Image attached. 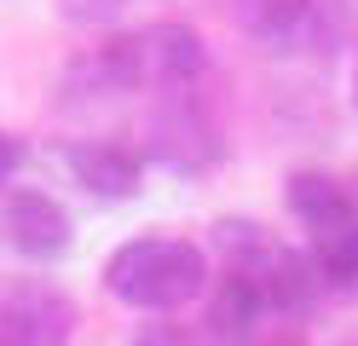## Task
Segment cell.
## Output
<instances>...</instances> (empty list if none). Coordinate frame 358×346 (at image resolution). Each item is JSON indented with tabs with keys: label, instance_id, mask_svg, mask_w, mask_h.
Segmentation results:
<instances>
[{
	"label": "cell",
	"instance_id": "cell-1",
	"mask_svg": "<svg viewBox=\"0 0 358 346\" xmlns=\"http://www.w3.org/2000/svg\"><path fill=\"white\" fill-rule=\"evenodd\" d=\"M104 289L133 312L168 317L208 294V254L191 237H133L104 260Z\"/></svg>",
	"mask_w": 358,
	"mask_h": 346
},
{
	"label": "cell",
	"instance_id": "cell-15",
	"mask_svg": "<svg viewBox=\"0 0 358 346\" xmlns=\"http://www.w3.org/2000/svg\"><path fill=\"white\" fill-rule=\"evenodd\" d=\"M17 168H24V138H17V133H0V191L12 185Z\"/></svg>",
	"mask_w": 358,
	"mask_h": 346
},
{
	"label": "cell",
	"instance_id": "cell-13",
	"mask_svg": "<svg viewBox=\"0 0 358 346\" xmlns=\"http://www.w3.org/2000/svg\"><path fill=\"white\" fill-rule=\"evenodd\" d=\"M127 346H196V335L185 329V323H173V317H150V323L133 329Z\"/></svg>",
	"mask_w": 358,
	"mask_h": 346
},
{
	"label": "cell",
	"instance_id": "cell-12",
	"mask_svg": "<svg viewBox=\"0 0 358 346\" xmlns=\"http://www.w3.org/2000/svg\"><path fill=\"white\" fill-rule=\"evenodd\" d=\"M312 260H318L329 289L358 294V225H347L341 237H329V243H312Z\"/></svg>",
	"mask_w": 358,
	"mask_h": 346
},
{
	"label": "cell",
	"instance_id": "cell-18",
	"mask_svg": "<svg viewBox=\"0 0 358 346\" xmlns=\"http://www.w3.org/2000/svg\"><path fill=\"white\" fill-rule=\"evenodd\" d=\"M347 346H358V335H352V340H347Z\"/></svg>",
	"mask_w": 358,
	"mask_h": 346
},
{
	"label": "cell",
	"instance_id": "cell-10",
	"mask_svg": "<svg viewBox=\"0 0 358 346\" xmlns=\"http://www.w3.org/2000/svg\"><path fill=\"white\" fill-rule=\"evenodd\" d=\"M318 0H231V23L260 46H289L312 29Z\"/></svg>",
	"mask_w": 358,
	"mask_h": 346
},
{
	"label": "cell",
	"instance_id": "cell-14",
	"mask_svg": "<svg viewBox=\"0 0 358 346\" xmlns=\"http://www.w3.org/2000/svg\"><path fill=\"white\" fill-rule=\"evenodd\" d=\"M122 6H127V0H58V12L70 17V23H81V29L116 23V17H122Z\"/></svg>",
	"mask_w": 358,
	"mask_h": 346
},
{
	"label": "cell",
	"instance_id": "cell-11",
	"mask_svg": "<svg viewBox=\"0 0 358 346\" xmlns=\"http://www.w3.org/2000/svg\"><path fill=\"white\" fill-rule=\"evenodd\" d=\"M278 237L255 219H214V254L226 260V271H249L266 248H272Z\"/></svg>",
	"mask_w": 358,
	"mask_h": 346
},
{
	"label": "cell",
	"instance_id": "cell-2",
	"mask_svg": "<svg viewBox=\"0 0 358 346\" xmlns=\"http://www.w3.org/2000/svg\"><path fill=\"white\" fill-rule=\"evenodd\" d=\"M220 156H226V138H220L214 110L196 99V87L162 92V99L150 104L145 161H156V168H168V173H208Z\"/></svg>",
	"mask_w": 358,
	"mask_h": 346
},
{
	"label": "cell",
	"instance_id": "cell-8",
	"mask_svg": "<svg viewBox=\"0 0 358 346\" xmlns=\"http://www.w3.org/2000/svg\"><path fill=\"white\" fill-rule=\"evenodd\" d=\"M283 202H289V214L301 219V231H306V248H312V243L341 237L347 225H358V191H352L347 179H335V173H318V168L289 173V185H283Z\"/></svg>",
	"mask_w": 358,
	"mask_h": 346
},
{
	"label": "cell",
	"instance_id": "cell-9",
	"mask_svg": "<svg viewBox=\"0 0 358 346\" xmlns=\"http://www.w3.org/2000/svg\"><path fill=\"white\" fill-rule=\"evenodd\" d=\"M266 323H272V312H266V294H260L243 271H220V283L208 289L203 340H208V346H255Z\"/></svg>",
	"mask_w": 358,
	"mask_h": 346
},
{
	"label": "cell",
	"instance_id": "cell-17",
	"mask_svg": "<svg viewBox=\"0 0 358 346\" xmlns=\"http://www.w3.org/2000/svg\"><path fill=\"white\" fill-rule=\"evenodd\" d=\"M352 104H358V69H352Z\"/></svg>",
	"mask_w": 358,
	"mask_h": 346
},
{
	"label": "cell",
	"instance_id": "cell-6",
	"mask_svg": "<svg viewBox=\"0 0 358 346\" xmlns=\"http://www.w3.org/2000/svg\"><path fill=\"white\" fill-rule=\"evenodd\" d=\"M133 58H139V92H185L203 81L208 69V46L191 23H150L133 29Z\"/></svg>",
	"mask_w": 358,
	"mask_h": 346
},
{
	"label": "cell",
	"instance_id": "cell-3",
	"mask_svg": "<svg viewBox=\"0 0 358 346\" xmlns=\"http://www.w3.org/2000/svg\"><path fill=\"white\" fill-rule=\"evenodd\" d=\"M0 231H6V248L35 260V266L64 260L70 243H76L70 208L58 196H47V191H35V185H12L6 191V202H0Z\"/></svg>",
	"mask_w": 358,
	"mask_h": 346
},
{
	"label": "cell",
	"instance_id": "cell-4",
	"mask_svg": "<svg viewBox=\"0 0 358 346\" xmlns=\"http://www.w3.org/2000/svg\"><path fill=\"white\" fill-rule=\"evenodd\" d=\"M76 323H81L76 300L41 277L6 289V300H0V346H70Z\"/></svg>",
	"mask_w": 358,
	"mask_h": 346
},
{
	"label": "cell",
	"instance_id": "cell-5",
	"mask_svg": "<svg viewBox=\"0 0 358 346\" xmlns=\"http://www.w3.org/2000/svg\"><path fill=\"white\" fill-rule=\"evenodd\" d=\"M243 277H249V283L266 294V312H272L278 323L312 317V312L324 306V294H329L318 260H312V248H289V243H272Z\"/></svg>",
	"mask_w": 358,
	"mask_h": 346
},
{
	"label": "cell",
	"instance_id": "cell-16",
	"mask_svg": "<svg viewBox=\"0 0 358 346\" xmlns=\"http://www.w3.org/2000/svg\"><path fill=\"white\" fill-rule=\"evenodd\" d=\"M255 346H306V335H301V323H266V329H260V340Z\"/></svg>",
	"mask_w": 358,
	"mask_h": 346
},
{
	"label": "cell",
	"instance_id": "cell-7",
	"mask_svg": "<svg viewBox=\"0 0 358 346\" xmlns=\"http://www.w3.org/2000/svg\"><path fill=\"white\" fill-rule=\"evenodd\" d=\"M64 168L99 202H133L145 185V150L127 138H76L64 145Z\"/></svg>",
	"mask_w": 358,
	"mask_h": 346
}]
</instances>
